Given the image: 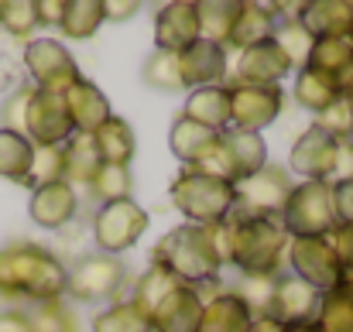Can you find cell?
<instances>
[{
	"label": "cell",
	"mask_w": 353,
	"mask_h": 332,
	"mask_svg": "<svg viewBox=\"0 0 353 332\" xmlns=\"http://www.w3.org/2000/svg\"><path fill=\"white\" fill-rule=\"evenodd\" d=\"M31 161H34V144L24 134L0 130V178L24 185L28 172H31Z\"/></svg>",
	"instance_id": "836d02e7"
},
{
	"label": "cell",
	"mask_w": 353,
	"mask_h": 332,
	"mask_svg": "<svg viewBox=\"0 0 353 332\" xmlns=\"http://www.w3.org/2000/svg\"><path fill=\"white\" fill-rule=\"evenodd\" d=\"M274 281L278 278H268V274H240L234 295L250 309L254 319L268 315V305H271V295H274Z\"/></svg>",
	"instance_id": "ab89813d"
},
{
	"label": "cell",
	"mask_w": 353,
	"mask_h": 332,
	"mask_svg": "<svg viewBox=\"0 0 353 332\" xmlns=\"http://www.w3.org/2000/svg\"><path fill=\"white\" fill-rule=\"evenodd\" d=\"M223 260L234 264L240 274H268L278 278L285 274L288 260V243L292 236L285 233L281 220H261L234 209L223 226H216Z\"/></svg>",
	"instance_id": "7a4b0ae2"
},
{
	"label": "cell",
	"mask_w": 353,
	"mask_h": 332,
	"mask_svg": "<svg viewBox=\"0 0 353 332\" xmlns=\"http://www.w3.org/2000/svg\"><path fill=\"white\" fill-rule=\"evenodd\" d=\"M285 233L295 236H330L340 222L333 209V185L330 182H302L292 189L288 206L281 213Z\"/></svg>",
	"instance_id": "8992f818"
},
{
	"label": "cell",
	"mask_w": 353,
	"mask_h": 332,
	"mask_svg": "<svg viewBox=\"0 0 353 332\" xmlns=\"http://www.w3.org/2000/svg\"><path fill=\"white\" fill-rule=\"evenodd\" d=\"M299 24L312 34V41L347 38L353 28V3L350 0H309V3H299Z\"/></svg>",
	"instance_id": "44dd1931"
},
{
	"label": "cell",
	"mask_w": 353,
	"mask_h": 332,
	"mask_svg": "<svg viewBox=\"0 0 353 332\" xmlns=\"http://www.w3.org/2000/svg\"><path fill=\"white\" fill-rule=\"evenodd\" d=\"M292 189H295L292 172L268 161L257 175L236 182V209L247 216H261V220H281Z\"/></svg>",
	"instance_id": "9c48e42d"
},
{
	"label": "cell",
	"mask_w": 353,
	"mask_h": 332,
	"mask_svg": "<svg viewBox=\"0 0 353 332\" xmlns=\"http://www.w3.org/2000/svg\"><path fill=\"white\" fill-rule=\"evenodd\" d=\"M130 302L148 315L154 332H199L203 305H206L196 288L182 284L158 264H151L137 278Z\"/></svg>",
	"instance_id": "3957f363"
},
{
	"label": "cell",
	"mask_w": 353,
	"mask_h": 332,
	"mask_svg": "<svg viewBox=\"0 0 353 332\" xmlns=\"http://www.w3.org/2000/svg\"><path fill=\"white\" fill-rule=\"evenodd\" d=\"M223 147H227V158H230V172H234V185L257 175L264 165H268V144L261 134H250V130H234L227 127L223 134Z\"/></svg>",
	"instance_id": "7402d4cb"
},
{
	"label": "cell",
	"mask_w": 353,
	"mask_h": 332,
	"mask_svg": "<svg viewBox=\"0 0 353 332\" xmlns=\"http://www.w3.org/2000/svg\"><path fill=\"white\" fill-rule=\"evenodd\" d=\"M285 264L295 278H302L305 284H312L323 295L333 291L347 278V271H343V264H340V257H336V250L326 236H295L288 243Z\"/></svg>",
	"instance_id": "30bf717a"
},
{
	"label": "cell",
	"mask_w": 353,
	"mask_h": 332,
	"mask_svg": "<svg viewBox=\"0 0 353 332\" xmlns=\"http://www.w3.org/2000/svg\"><path fill=\"white\" fill-rule=\"evenodd\" d=\"M230 127L234 130H250L261 134L264 127H271L281 113L285 93L281 86H243L230 83Z\"/></svg>",
	"instance_id": "4fadbf2b"
},
{
	"label": "cell",
	"mask_w": 353,
	"mask_h": 332,
	"mask_svg": "<svg viewBox=\"0 0 353 332\" xmlns=\"http://www.w3.org/2000/svg\"><path fill=\"white\" fill-rule=\"evenodd\" d=\"M312 322L323 332H353V278H343L333 291L323 295Z\"/></svg>",
	"instance_id": "4dcf8cb0"
},
{
	"label": "cell",
	"mask_w": 353,
	"mask_h": 332,
	"mask_svg": "<svg viewBox=\"0 0 353 332\" xmlns=\"http://www.w3.org/2000/svg\"><path fill=\"white\" fill-rule=\"evenodd\" d=\"M278 21H281L278 17V3H250V0H243L240 3V17H236L227 45H234L236 52H247V48L268 41L274 34Z\"/></svg>",
	"instance_id": "603a6c76"
},
{
	"label": "cell",
	"mask_w": 353,
	"mask_h": 332,
	"mask_svg": "<svg viewBox=\"0 0 353 332\" xmlns=\"http://www.w3.org/2000/svg\"><path fill=\"white\" fill-rule=\"evenodd\" d=\"M353 65V41L347 38H323V41H312V52L305 59V69L312 72H323V76H333L343 83V76L350 72Z\"/></svg>",
	"instance_id": "1f68e13d"
},
{
	"label": "cell",
	"mask_w": 353,
	"mask_h": 332,
	"mask_svg": "<svg viewBox=\"0 0 353 332\" xmlns=\"http://www.w3.org/2000/svg\"><path fill=\"white\" fill-rule=\"evenodd\" d=\"M34 3H38V24L41 28H59L65 0H34Z\"/></svg>",
	"instance_id": "7dc6e473"
},
{
	"label": "cell",
	"mask_w": 353,
	"mask_h": 332,
	"mask_svg": "<svg viewBox=\"0 0 353 332\" xmlns=\"http://www.w3.org/2000/svg\"><path fill=\"white\" fill-rule=\"evenodd\" d=\"M340 96H343V83L333 79V76H323V72H312V69H302L295 76V103L312 110L316 116L330 110Z\"/></svg>",
	"instance_id": "f1b7e54d"
},
{
	"label": "cell",
	"mask_w": 353,
	"mask_h": 332,
	"mask_svg": "<svg viewBox=\"0 0 353 332\" xmlns=\"http://www.w3.org/2000/svg\"><path fill=\"white\" fill-rule=\"evenodd\" d=\"M216 137H220L216 130H210V127H203V123L179 113L172 120V130H168V147L182 161V168H196L206 158V151L216 144Z\"/></svg>",
	"instance_id": "cb8c5ba5"
},
{
	"label": "cell",
	"mask_w": 353,
	"mask_h": 332,
	"mask_svg": "<svg viewBox=\"0 0 353 332\" xmlns=\"http://www.w3.org/2000/svg\"><path fill=\"white\" fill-rule=\"evenodd\" d=\"M196 14H199V38L227 48L230 31L240 17V0H203L196 3Z\"/></svg>",
	"instance_id": "f546056e"
},
{
	"label": "cell",
	"mask_w": 353,
	"mask_h": 332,
	"mask_svg": "<svg viewBox=\"0 0 353 332\" xmlns=\"http://www.w3.org/2000/svg\"><path fill=\"white\" fill-rule=\"evenodd\" d=\"M172 206L196 226H223L236 209V185L203 175L196 168H182L172 182Z\"/></svg>",
	"instance_id": "5b68a950"
},
{
	"label": "cell",
	"mask_w": 353,
	"mask_h": 332,
	"mask_svg": "<svg viewBox=\"0 0 353 332\" xmlns=\"http://www.w3.org/2000/svg\"><path fill=\"white\" fill-rule=\"evenodd\" d=\"M28 312V329L31 332H79V319L76 312L59 298V302H41L24 309Z\"/></svg>",
	"instance_id": "74e56055"
},
{
	"label": "cell",
	"mask_w": 353,
	"mask_h": 332,
	"mask_svg": "<svg viewBox=\"0 0 353 332\" xmlns=\"http://www.w3.org/2000/svg\"><path fill=\"white\" fill-rule=\"evenodd\" d=\"M62 100H65V110H69V120H72V130L86 134V137H93L114 116L107 93L97 83H90V79H79Z\"/></svg>",
	"instance_id": "d6986e66"
},
{
	"label": "cell",
	"mask_w": 353,
	"mask_h": 332,
	"mask_svg": "<svg viewBox=\"0 0 353 332\" xmlns=\"http://www.w3.org/2000/svg\"><path fill=\"white\" fill-rule=\"evenodd\" d=\"M319 302H323V291H316L312 284H305L292 271H285L274 281V295H271L268 315L278 319L281 326H302V322H312L316 319Z\"/></svg>",
	"instance_id": "9a60e30c"
},
{
	"label": "cell",
	"mask_w": 353,
	"mask_h": 332,
	"mask_svg": "<svg viewBox=\"0 0 353 332\" xmlns=\"http://www.w3.org/2000/svg\"><path fill=\"white\" fill-rule=\"evenodd\" d=\"M182 116L223 134L230 127V90L227 86H203V90H192L185 96V107Z\"/></svg>",
	"instance_id": "484cf974"
},
{
	"label": "cell",
	"mask_w": 353,
	"mask_h": 332,
	"mask_svg": "<svg viewBox=\"0 0 353 332\" xmlns=\"http://www.w3.org/2000/svg\"><path fill=\"white\" fill-rule=\"evenodd\" d=\"M340 144L336 137H330L323 127L309 123L305 134L295 141L292 154H288V168L295 175H302L305 182H336V168H340Z\"/></svg>",
	"instance_id": "7c38bea8"
},
{
	"label": "cell",
	"mask_w": 353,
	"mask_h": 332,
	"mask_svg": "<svg viewBox=\"0 0 353 332\" xmlns=\"http://www.w3.org/2000/svg\"><path fill=\"white\" fill-rule=\"evenodd\" d=\"M62 168H65V151L62 147H34V161H31V172H28L24 189L34 192L41 185L62 182Z\"/></svg>",
	"instance_id": "b9f144b4"
},
{
	"label": "cell",
	"mask_w": 353,
	"mask_h": 332,
	"mask_svg": "<svg viewBox=\"0 0 353 332\" xmlns=\"http://www.w3.org/2000/svg\"><path fill=\"white\" fill-rule=\"evenodd\" d=\"M103 7H107V21H130L141 10L137 0H103Z\"/></svg>",
	"instance_id": "c3c4849f"
},
{
	"label": "cell",
	"mask_w": 353,
	"mask_h": 332,
	"mask_svg": "<svg viewBox=\"0 0 353 332\" xmlns=\"http://www.w3.org/2000/svg\"><path fill=\"white\" fill-rule=\"evenodd\" d=\"M69 288V267L41 243L14 240L0 247V298L3 302H59Z\"/></svg>",
	"instance_id": "6da1fadb"
},
{
	"label": "cell",
	"mask_w": 353,
	"mask_h": 332,
	"mask_svg": "<svg viewBox=\"0 0 353 332\" xmlns=\"http://www.w3.org/2000/svg\"><path fill=\"white\" fill-rule=\"evenodd\" d=\"M93 332H154L148 315L130 302V298H120L114 305H107L103 312L93 315Z\"/></svg>",
	"instance_id": "8d00e7d4"
},
{
	"label": "cell",
	"mask_w": 353,
	"mask_h": 332,
	"mask_svg": "<svg viewBox=\"0 0 353 332\" xmlns=\"http://www.w3.org/2000/svg\"><path fill=\"white\" fill-rule=\"evenodd\" d=\"M0 28L14 38H31L38 24V3L34 0H3L0 3Z\"/></svg>",
	"instance_id": "60d3db41"
},
{
	"label": "cell",
	"mask_w": 353,
	"mask_h": 332,
	"mask_svg": "<svg viewBox=\"0 0 353 332\" xmlns=\"http://www.w3.org/2000/svg\"><path fill=\"white\" fill-rule=\"evenodd\" d=\"M127 281V267L120 257L110 253H83L72 267H69V288L65 295H72L83 305H97V302H120V288Z\"/></svg>",
	"instance_id": "52a82bcc"
},
{
	"label": "cell",
	"mask_w": 353,
	"mask_h": 332,
	"mask_svg": "<svg viewBox=\"0 0 353 332\" xmlns=\"http://www.w3.org/2000/svg\"><path fill=\"white\" fill-rule=\"evenodd\" d=\"M316 127H323L330 137L336 141H353V113H350V103L340 96L330 110H323L316 116Z\"/></svg>",
	"instance_id": "ee69618b"
},
{
	"label": "cell",
	"mask_w": 353,
	"mask_h": 332,
	"mask_svg": "<svg viewBox=\"0 0 353 332\" xmlns=\"http://www.w3.org/2000/svg\"><path fill=\"white\" fill-rule=\"evenodd\" d=\"M179 76L185 90H203V86H223V79L230 76L227 65V48L213 45V41H192L189 48L179 52Z\"/></svg>",
	"instance_id": "2e32d148"
},
{
	"label": "cell",
	"mask_w": 353,
	"mask_h": 332,
	"mask_svg": "<svg viewBox=\"0 0 353 332\" xmlns=\"http://www.w3.org/2000/svg\"><path fill=\"white\" fill-rule=\"evenodd\" d=\"M247 332H288V326H281L278 319H271V315H261V319H254L250 322V329Z\"/></svg>",
	"instance_id": "f907efd6"
},
{
	"label": "cell",
	"mask_w": 353,
	"mask_h": 332,
	"mask_svg": "<svg viewBox=\"0 0 353 332\" xmlns=\"http://www.w3.org/2000/svg\"><path fill=\"white\" fill-rule=\"evenodd\" d=\"M31 96H34V86H17L3 103H0V130H10V134H24V123H28V107H31Z\"/></svg>",
	"instance_id": "7bdbcfd3"
},
{
	"label": "cell",
	"mask_w": 353,
	"mask_h": 332,
	"mask_svg": "<svg viewBox=\"0 0 353 332\" xmlns=\"http://www.w3.org/2000/svg\"><path fill=\"white\" fill-rule=\"evenodd\" d=\"M254 322L250 309L236 298L234 291H220L203 305L199 332H247Z\"/></svg>",
	"instance_id": "4316f807"
},
{
	"label": "cell",
	"mask_w": 353,
	"mask_h": 332,
	"mask_svg": "<svg viewBox=\"0 0 353 332\" xmlns=\"http://www.w3.org/2000/svg\"><path fill=\"white\" fill-rule=\"evenodd\" d=\"M93 147H97V154H100V165H123V168H130L134 151H137L134 127H130L123 116H110V120L93 134Z\"/></svg>",
	"instance_id": "83f0119b"
},
{
	"label": "cell",
	"mask_w": 353,
	"mask_h": 332,
	"mask_svg": "<svg viewBox=\"0 0 353 332\" xmlns=\"http://www.w3.org/2000/svg\"><path fill=\"white\" fill-rule=\"evenodd\" d=\"M107 21V7L103 0H65L59 31L72 41H86L100 31V24Z\"/></svg>",
	"instance_id": "d6a6232c"
},
{
	"label": "cell",
	"mask_w": 353,
	"mask_h": 332,
	"mask_svg": "<svg viewBox=\"0 0 353 332\" xmlns=\"http://www.w3.org/2000/svg\"><path fill=\"white\" fill-rule=\"evenodd\" d=\"M28 213L41 229H65L79 213V196L65 182H52L31 192Z\"/></svg>",
	"instance_id": "ffe728a7"
},
{
	"label": "cell",
	"mask_w": 353,
	"mask_h": 332,
	"mask_svg": "<svg viewBox=\"0 0 353 332\" xmlns=\"http://www.w3.org/2000/svg\"><path fill=\"white\" fill-rule=\"evenodd\" d=\"M192 41H199V14L192 0H172L154 17V48L161 52H182Z\"/></svg>",
	"instance_id": "ac0fdd59"
},
{
	"label": "cell",
	"mask_w": 353,
	"mask_h": 332,
	"mask_svg": "<svg viewBox=\"0 0 353 332\" xmlns=\"http://www.w3.org/2000/svg\"><path fill=\"white\" fill-rule=\"evenodd\" d=\"M292 69V62L285 59V52L268 38L247 52H240L236 59V69H234V83H243V86H278Z\"/></svg>",
	"instance_id": "e0dca14e"
},
{
	"label": "cell",
	"mask_w": 353,
	"mask_h": 332,
	"mask_svg": "<svg viewBox=\"0 0 353 332\" xmlns=\"http://www.w3.org/2000/svg\"><path fill=\"white\" fill-rule=\"evenodd\" d=\"M148 229V213L134 203V199H120V203H107L97 209L93 216V240L100 253L120 257L123 250H130Z\"/></svg>",
	"instance_id": "8fae6325"
},
{
	"label": "cell",
	"mask_w": 353,
	"mask_h": 332,
	"mask_svg": "<svg viewBox=\"0 0 353 332\" xmlns=\"http://www.w3.org/2000/svg\"><path fill=\"white\" fill-rule=\"evenodd\" d=\"M151 260L158 267H165L172 278H179L182 284H189V288L216 281L220 267L227 264L216 229L213 226H196V222H182V226L168 229L158 240V247L151 250Z\"/></svg>",
	"instance_id": "277c9868"
},
{
	"label": "cell",
	"mask_w": 353,
	"mask_h": 332,
	"mask_svg": "<svg viewBox=\"0 0 353 332\" xmlns=\"http://www.w3.org/2000/svg\"><path fill=\"white\" fill-rule=\"evenodd\" d=\"M72 120L65 110V100L59 93H45L34 90L31 107H28V123H24V137L34 147H62L72 137Z\"/></svg>",
	"instance_id": "5bb4252c"
},
{
	"label": "cell",
	"mask_w": 353,
	"mask_h": 332,
	"mask_svg": "<svg viewBox=\"0 0 353 332\" xmlns=\"http://www.w3.org/2000/svg\"><path fill=\"white\" fill-rule=\"evenodd\" d=\"M271 41L285 52V59L292 62L295 72L305 69V59H309V52H312V34L299 24V14H295V17H281V21L274 24Z\"/></svg>",
	"instance_id": "d590c367"
},
{
	"label": "cell",
	"mask_w": 353,
	"mask_h": 332,
	"mask_svg": "<svg viewBox=\"0 0 353 332\" xmlns=\"http://www.w3.org/2000/svg\"><path fill=\"white\" fill-rule=\"evenodd\" d=\"M0 332H31L28 329V312H24V309H7V312H0Z\"/></svg>",
	"instance_id": "681fc988"
},
{
	"label": "cell",
	"mask_w": 353,
	"mask_h": 332,
	"mask_svg": "<svg viewBox=\"0 0 353 332\" xmlns=\"http://www.w3.org/2000/svg\"><path fill=\"white\" fill-rule=\"evenodd\" d=\"M62 151H65L62 182H65L76 196H79V192L90 196V185H93L97 172H100V154H97V147H93V137H86V134H72V137L62 144Z\"/></svg>",
	"instance_id": "d4e9b609"
},
{
	"label": "cell",
	"mask_w": 353,
	"mask_h": 332,
	"mask_svg": "<svg viewBox=\"0 0 353 332\" xmlns=\"http://www.w3.org/2000/svg\"><path fill=\"white\" fill-rule=\"evenodd\" d=\"M288 332H323L316 322H302V326H288Z\"/></svg>",
	"instance_id": "816d5d0a"
},
{
	"label": "cell",
	"mask_w": 353,
	"mask_h": 332,
	"mask_svg": "<svg viewBox=\"0 0 353 332\" xmlns=\"http://www.w3.org/2000/svg\"><path fill=\"white\" fill-rule=\"evenodd\" d=\"M326 240L333 243V250H336V257H340V264H343L347 278H353V222L350 226H336Z\"/></svg>",
	"instance_id": "bcb514c9"
},
{
	"label": "cell",
	"mask_w": 353,
	"mask_h": 332,
	"mask_svg": "<svg viewBox=\"0 0 353 332\" xmlns=\"http://www.w3.org/2000/svg\"><path fill=\"white\" fill-rule=\"evenodd\" d=\"M333 209H336V222L340 226L353 222V178L333 182Z\"/></svg>",
	"instance_id": "f6af8a7d"
},
{
	"label": "cell",
	"mask_w": 353,
	"mask_h": 332,
	"mask_svg": "<svg viewBox=\"0 0 353 332\" xmlns=\"http://www.w3.org/2000/svg\"><path fill=\"white\" fill-rule=\"evenodd\" d=\"M141 79L144 86L158 90V93H182V76H179V52H161L154 48L144 65H141Z\"/></svg>",
	"instance_id": "e575fe53"
},
{
	"label": "cell",
	"mask_w": 353,
	"mask_h": 332,
	"mask_svg": "<svg viewBox=\"0 0 353 332\" xmlns=\"http://www.w3.org/2000/svg\"><path fill=\"white\" fill-rule=\"evenodd\" d=\"M130 189H134V175L130 168L123 165H100L93 185H90V196L107 206V203H120V199H130Z\"/></svg>",
	"instance_id": "f35d334b"
},
{
	"label": "cell",
	"mask_w": 353,
	"mask_h": 332,
	"mask_svg": "<svg viewBox=\"0 0 353 332\" xmlns=\"http://www.w3.org/2000/svg\"><path fill=\"white\" fill-rule=\"evenodd\" d=\"M343 93H347V96H353V65H350V72L343 76Z\"/></svg>",
	"instance_id": "f5cc1de1"
},
{
	"label": "cell",
	"mask_w": 353,
	"mask_h": 332,
	"mask_svg": "<svg viewBox=\"0 0 353 332\" xmlns=\"http://www.w3.org/2000/svg\"><path fill=\"white\" fill-rule=\"evenodd\" d=\"M24 69L31 72L34 90L59 93V96H65L83 79L72 52L62 41H55V38H31L24 45Z\"/></svg>",
	"instance_id": "ba28073f"
},
{
	"label": "cell",
	"mask_w": 353,
	"mask_h": 332,
	"mask_svg": "<svg viewBox=\"0 0 353 332\" xmlns=\"http://www.w3.org/2000/svg\"><path fill=\"white\" fill-rule=\"evenodd\" d=\"M350 41H353V28H350Z\"/></svg>",
	"instance_id": "db71d44e"
}]
</instances>
